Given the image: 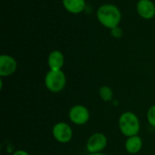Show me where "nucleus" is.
I'll list each match as a JSON object with an SVG mask.
<instances>
[{
    "label": "nucleus",
    "mask_w": 155,
    "mask_h": 155,
    "mask_svg": "<svg viewBox=\"0 0 155 155\" xmlns=\"http://www.w3.org/2000/svg\"><path fill=\"white\" fill-rule=\"evenodd\" d=\"M143 147V140L137 134L131 137H128L125 142V149L131 154H135L142 150Z\"/></svg>",
    "instance_id": "9b49d317"
},
{
    "label": "nucleus",
    "mask_w": 155,
    "mask_h": 155,
    "mask_svg": "<svg viewBox=\"0 0 155 155\" xmlns=\"http://www.w3.org/2000/svg\"><path fill=\"white\" fill-rule=\"evenodd\" d=\"M99 95L101 97V99L104 102H109L113 100L114 97V92L112 90L111 87L109 86H102L99 89Z\"/></svg>",
    "instance_id": "f8f14e48"
},
{
    "label": "nucleus",
    "mask_w": 155,
    "mask_h": 155,
    "mask_svg": "<svg viewBox=\"0 0 155 155\" xmlns=\"http://www.w3.org/2000/svg\"><path fill=\"white\" fill-rule=\"evenodd\" d=\"M147 119L149 124L155 128V105L150 107V109L147 112Z\"/></svg>",
    "instance_id": "ddd939ff"
},
{
    "label": "nucleus",
    "mask_w": 155,
    "mask_h": 155,
    "mask_svg": "<svg viewBox=\"0 0 155 155\" xmlns=\"http://www.w3.org/2000/svg\"><path fill=\"white\" fill-rule=\"evenodd\" d=\"M53 135L58 143H67L73 138V129L68 124L60 122L54 125Z\"/></svg>",
    "instance_id": "20e7f679"
},
{
    "label": "nucleus",
    "mask_w": 155,
    "mask_h": 155,
    "mask_svg": "<svg viewBox=\"0 0 155 155\" xmlns=\"http://www.w3.org/2000/svg\"><path fill=\"white\" fill-rule=\"evenodd\" d=\"M107 145V138L102 133H96L90 136L86 143V149L90 153H101Z\"/></svg>",
    "instance_id": "423d86ee"
},
{
    "label": "nucleus",
    "mask_w": 155,
    "mask_h": 155,
    "mask_svg": "<svg viewBox=\"0 0 155 155\" xmlns=\"http://www.w3.org/2000/svg\"><path fill=\"white\" fill-rule=\"evenodd\" d=\"M138 15L146 20H150L155 16V5L152 0H139L136 5Z\"/></svg>",
    "instance_id": "6e6552de"
},
{
    "label": "nucleus",
    "mask_w": 155,
    "mask_h": 155,
    "mask_svg": "<svg viewBox=\"0 0 155 155\" xmlns=\"http://www.w3.org/2000/svg\"><path fill=\"white\" fill-rule=\"evenodd\" d=\"M119 128L121 133L127 137L137 135L140 131V121L133 112H125L119 118Z\"/></svg>",
    "instance_id": "f03ea898"
},
{
    "label": "nucleus",
    "mask_w": 155,
    "mask_h": 155,
    "mask_svg": "<svg viewBox=\"0 0 155 155\" xmlns=\"http://www.w3.org/2000/svg\"><path fill=\"white\" fill-rule=\"evenodd\" d=\"M45 87L52 93L63 91L66 85V76L62 70H49L45 77Z\"/></svg>",
    "instance_id": "7ed1b4c3"
},
{
    "label": "nucleus",
    "mask_w": 155,
    "mask_h": 155,
    "mask_svg": "<svg viewBox=\"0 0 155 155\" xmlns=\"http://www.w3.org/2000/svg\"><path fill=\"white\" fill-rule=\"evenodd\" d=\"M90 155H106V154L102 153H90Z\"/></svg>",
    "instance_id": "dca6fc26"
},
{
    "label": "nucleus",
    "mask_w": 155,
    "mask_h": 155,
    "mask_svg": "<svg viewBox=\"0 0 155 155\" xmlns=\"http://www.w3.org/2000/svg\"><path fill=\"white\" fill-rule=\"evenodd\" d=\"M90 118L89 110L82 104H76L73 106L69 111V119L70 121L77 125L84 124L88 122Z\"/></svg>",
    "instance_id": "39448f33"
},
{
    "label": "nucleus",
    "mask_w": 155,
    "mask_h": 155,
    "mask_svg": "<svg viewBox=\"0 0 155 155\" xmlns=\"http://www.w3.org/2000/svg\"><path fill=\"white\" fill-rule=\"evenodd\" d=\"M12 155H29V153L25 151H23V150H18V151H15Z\"/></svg>",
    "instance_id": "2eb2a0df"
},
{
    "label": "nucleus",
    "mask_w": 155,
    "mask_h": 155,
    "mask_svg": "<svg viewBox=\"0 0 155 155\" xmlns=\"http://www.w3.org/2000/svg\"><path fill=\"white\" fill-rule=\"evenodd\" d=\"M17 68L15 59L9 54L0 55V76L5 77L13 74Z\"/></svg>",
    "instance_id": "0eeeda50"
},
{
    "label": "nucleus",
    "mask_w": 155,
    "mask_h": 155,
    "mask_svg": "<svg viewBox=\"0 0 155 155\" xmlns=\"http://www.w3.org/2000/svg\"><path fill=\"white\" fill-rule=\"evenodd\" d=\"M111 32H112L113 36H114V37H117V38L121 37V36H122V35H123V30H122L119 26H117V27H115V28L112 29V30H111Z\"/></svg>",
    "instance_id": "4468645a"
},
{
    "label": "nucleus",
    "mask_w": 155,
    "mask_h": 155,
    "mask_svg": "<svg viewBox=\"0 0 155 155\" xmlns=\"http://www.w3.org/2000/svg\"><path fill=\"white\" fill-rule=\"evenodd\" d=\"M62 4L68 13L74 15L81 14L86 7L85 0H62Z\"/></svg>",
    "instance_id": "9d476101"
},
{
    "label": "nucleus",
    "mask_w": 155,
    "mask_h": 155,
    "mask_svg": "<svg viewBox=\"0 0 155 155\" xmlns=\"http://www.w3.org/2000/svg\"><path fill=\"white\" fill-rule=\"evenodd\" d=\"M47 64H48V67L50 70H54V71L62 70V68L64 64V54L59 50L52 51L48 55Z\"/></svg>",
    "instance_id": "1a4fd4ad"
},
{
    "label": "nucleus",
    "mask_w": 155,
    "mask_h": 155,
    "mask_svg": "<svg viewBox=\"0 0 155 155\" xmlns=\"http://www.w3.org/2000/svg\"><path fill=\"white\" fill-rule=\"evenodd\" d=\"M98 22L108 29H114L119 26L122 20V13L118 6L113 4H104L96 11Z\"/></svg>",
    "instance_id": "f257e3e1"
}]
</instances>
